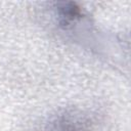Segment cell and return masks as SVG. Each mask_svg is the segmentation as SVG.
I'll return each instance as SVG.
<instances>
[{
  "instance_id": "1",
  "label": "cell",
  "mask_w": 131,
  "mask_h": 131,
  "mask_svg": "<svg viewBox=\"0 0 131 131\" xmlns=\"http://www.w3.org/2000/svg\"><path fill=\"white\" fill-rule=\"evenodd\" d=\"M49 131H88V126L80 115L66 112L50 122Z\"/></svg>"
}]
</instances>
